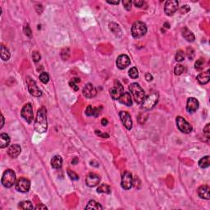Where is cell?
Instances as JSON below:
<instances>
[{
  "mask_svg": "<svg viewBox=\"0 0 210 210\" xmlns=\"http://www.w3.org/2000/svg\"><path fill=\"white\" fill-rule=\"evenodd\" d=\"M48 128L47 111L45 108H40L37 112V116L34 121V129L38 133H44Z\"/></svg>",
  "mask_w": 210,
  "mask_h": 210,
  "instance_id": "6da1fadb",
  "label": "cell"
},
{
  "mask_svg": "<svg viewBox=\"0 0 210 210\" xmlns=\"http://www.w3.org/2000/svg\"><path fill=\"white\" fill-rule=\"evenodd\" d=\"M129 90L132 94L133 99L138 104H142L145 98V93L138 83H131L129 86Z\"/></svg>",
  "mask_w": 210,
  "mask_h": 210,
  "instance_id": "7a4b0ae2",
  "label": "cell"
},
{
  "mask_svg": "<svg viewBox=\"0 0 210 210\" xmlns=\"http://www.w3.org/2000/svg\"><path fill=\"white\" fill-rule=\"evenodd\" d=\"M16 182V173L14 171L8 169L3 174L2 176V184L4 187L10 188L12 187Z\"/></svg>",
  "mask_w": 210,
  "mask_h": 210,
  "instance_id": "3957f363",
  "label": "cell"
},
{
  "mask_svg": "<svg viewBox=\"0 0 210 210\" xmlns=\"http://www.w3.org/2000/svg\"><path fill=\"white\" fill-rule=\"evenodd\" d=\"M147 32L146 25L142 22H136L131 27V34L134 38H140Z\"/></svg>",
  "mask_w": 210,
  "mask_h": 210,
  "instance_id": "277c9868",
  "label": "cell"
},
{
  "mask_svg": "<svg viewBox=\"0 0 210 210\" xmlns=\"http://www.w3.org/2000/svg\"><path fill=\"white\" fill-rule=\"evenodd\" d=\"M158 101V93L154 92L145 97L142 102V108L145 110H150Z\"/></svg>",
  "mask_w": 210,
  "mask_h": 210,
  "instance_id": "5b68a950",
  "label": "cell"
},
{
  "mask_svg": "<svg viewBox=\"0 0 210 210\" xmlns=\"http://www.w3.org/2000/svg\"><path fill=\"white\" fill-rule=\"evenodd\" d=\"M26 83H27L28 90L31 95L34 96V97H40L42 95V92L38 88L37 85L33 79H31L30 76H27L26 77Z\"/></svg>",
  "mask_w": 210,
  "mask_h": 210,
  "instance_id": "8992f818",
  "label": "cell"
},
{
  "mask_svg": "<svg viewBox=\"0 0 210 210\" xmlns=\"http://www.w3.org/2000/svg\"><path fill=\"white\" fill-rule=\"evenodd\" d=\"M134 184V181H133V177L131 173L130 172H125L123 173V175L122 176V187L124 190H130L133 186Z\"/></svg>",
  "mask_w": 210,
  "mask_h": 210,
  "instance_id": "52a82bcc",
  "label": "cell"
},
{
  "mask_svg": "<svg viewBox=\"0 0 210 210\" xmlns=\"http://www.w3.org/2000/svg\"><path fill=\"white\" fill-rule=\"evenodd\" d=\"M22 116L28 123H31L34 118V114H33V108L31 104H26L24 105V107L22 109Z\"/></svg>",
  "mask_w": 210,
  "mask_h": 210,
  "instance_id": "ba28073f",
  "label": "cell"
},
{
  "mask_svg": "<svg viewBox=\"0 0 210 210\" xmlns=\"http://www.w3.org/2000/svg\"><path fill=\"white\" fill-rule=\"evenodd\" d=\"M30 188H31V182L24 177L20 178L16 183V189L19 192L26 193L29 191Z\"/></svg>",
  "mask_w": 210,
  "mask_h": 210,
  "instance_id": "9c48e42d",
  "label": "cell"
},
{
  "mask_svg": "<svg viewBox=\"0 0 210 210\" xmlns=\"http://www.w3.org/2000/svg\"><path fill=\"white\" fill-rule=\"evenodd\" d=\"M176 125L177 127L182 132L188 134V133L191 132L192 127L190 126V124L186 122L182 117H177L176 118Z\"/></svg>",
  "mask_w": 210,
  "mask_h": 210,
  "instance_id": "30bf717a",
  "label": "cell"
},
{
  "mask_svg": "<svg viewBox=\"0 0 210 210\" xmlns=\"http://www.w3.org/2000/svg\"><path fill=\"white\" fill-rule=\"evenodd\" d=\"M122 93H123V86H122V84L118 80H116L113 88H112L110 90V95L113 99L118 100V99H119Z\"/></svg>",
  "mask_w": 210,
  "mask_h": 210,
  "instance_id": "8fae6325",
  "label": "cell"
},
{
  "mask_svg": "<svg viewBox=\"0 0 210 210\" xmlns=\"http://www.w3.org/2000/svg\"><path fill=\"white\" fill-rule=\"evenodd\" d=\"M178 8V2L176 0L167 1L164 7V11L167 16H172Z\"/></svg>",
  "mask_w": 210,
  "mask_h": 210,
  "instance_id": "7c38bea8",
  "label": "cell"
},
{
  "mask_svg": "<svg viewBox=\"0 0 210 210\" xmlns=\"http://www.w3.org/2000/svg\"><path fill=\"white\" fill-rule=\"evenodd\" d=\"M120 118L122 122L123 123L125 127L127 130H130L132 128V120L130 118V115L127 112L122 111L120 112Z\"/></svg>",
  "mask_w": 210,
  "mask_h": 210,
  "instance_id": "4fadbf2b",
  "label": "cell"
},
{
  "mask_svg": "<svg viewBox=\"0 0 210 210\" xmlns=\"http://www.w3.org/2000/svg\"><path fill=\"white\" fill-rule=\"evenodd\" d=\"M82 92H83L84 96L86 97V98H89V99L94 97V96L97 94V90H96V88L93 86L92 84L90 83L86 84V85L85 86Z\"/></svg>",
  "mask_w": 210,
  "mask_h": 210,
  "instance_id": "5bb4252c",
  "label": "cell"
},
{
  "mask_svg": "<svg viewBox=\"0 0 210 210\" xmlns=\"http://www.w3.org/2000/svg\"><path fill=\"white\" fill-rule=\"evenodd\" d=\"M130 60L129 58V57L126 54H122V55L118 56V59H117V66L119 69H125L127 68L128 66L130 65Z\"/></svg>",
  "mask_w": 210,
  "mask_h": 210,
  "instance_id": "9a60e30c",
  "label": "cell"
},
{
  "mask_svg": "<svg viewBox=\"0 0 210 210\" xmlns=\"http://www.w3.org/2000/svg\"><path fill=\"white\" fill-rule=\"evenodd\" d=\"M86 185L90 187H94L100 182V177L95 173H90L86 180Z\"/></svg>",
  "mask_w": 210,
  "mask_h": 210,
  "instance_id": "2e32d148",
  "label": "cell"
},
{
  "mask_svg": "<svg viewBox=\"0 0 210 210\" xmlns=\"http://www.w3.org/2000/svg\"><path fill=\"white\" fill-rule=\"evenodd\" d=\"M199 108V101L195 98H189L186 104V110L189 112H195Z\"/></svg>",
  "mask_w": 210,
  "mask_h": 210,
  "instance_id": "e0dca14e",
  "label": "cell"
},
{
  "mask_svg": "<svg viewBox=\"0 0 210 210\" xmlns=\"http://www.w3.org/2000/svg\"><path fill=\"white\" fill-rule=\"evenodd\" d=\"M210 188L208 185H201L198 189V195L201 199L204 200H209L210 199Z\"/></svg>",
  "mask_w": 210,
  "mask_h": 210,
  "instance_id": "ac0fdd59",
  "label": "cell"
},
{
  "mask_svg": "<svg viewBox=\"0 0 210 210\" xmlns=\"http://www.w3.org/2000/svg\"><path fill=\"white\" fill-rule=\"evenodd\" d=\"M118 100H119V102L121 104H122L124 105H127V106H131L132 105V99H131V95H130L129 92L122 93Z\"/></svg>",
  "mask_w": 210,
  "mask_h": 210,
  "instance_id": "d6986e66",
  "label": "cell"
},
{
  "mask_svg": "<svg viewBox=\"0 0 210 210\" xmlns=\"http://www.w3.org/2000/svg\"><path fill=\"white\" fill-rule=\"evenodd\" d=\"M22 151V148L20 147V145H11L8 150V154L11 158H16L18 157Z\"/></svg>",
  "mask_w": 210,
  "mask_h": 210,
  "instance_id": "ffe728a7",
  "label": "cell"
},
{
  "mask_svg": "<svg viewBox=\"0 0 210 210\" xmlns=\"http://www.w3.org/2000/svg\"><path fill=\"white\" fill-rule=\"evenodd\" d=\"M197 80L201 84V85H205V84L208 83L209 81L210 76H209V70H208L205 72H202L200 74H199L196 77Z\"/></svg>",
  "mask_w": 210,
  "mask_h": 210,
  "instance_id": "44dd1931",
  "label": "cell"
},
{
  "mask_svg": "<svg viewBox=\"0 0 210 210\" xmlns=\"http://www.w3.org/2000/svg\"><path fill=\"white\" fill-rule=\"evenodd\" d=\"M51 165H52V168H54V169L61 168V167H62V157L59 156V155L54 156V157L52 158V160H51Z\"/></svg>",
  "mask_w": 210,
  "mask_h": 210,
  "instance_id": "7402d4cb",
  "label": "cell"
},
{
  "mask_svg": "<svg viewBox=\"0 0 210 210\" xmlns=\"http://www.w3.org/2000/svg\"><path fill=\"white\" fill-rule=\"evenodd\" d=\"M10 143V137L6 133H3L0 135V148H3L8 146Z\"/></svg>",
  "mask_w": 210,
  "mask_h": 210,
  "instance_id": "603a6c76",
  "label": "cell"
},
{
  "mask_svg": "<svg viewBox=\"0 0 210 210\" xmlns=\"http://www.w3.org/2000/svg\"><path fill=\"white\" fill-rule=\"evenodd\" d=\"M182 35L188 42H193L195 40V35L188 28L185 27L182 30Z\"/></svg>",
  "mask_w": 210,
  "mask_h": 210,
  "instance_id": "cb8c5ba5",
  "label": "cell"
},
{
  "mask_svg": "<svg viewBox=\"0 0 210 210\" xmlns=\"http://www.w3.org/2000/svg\"><path fill=\"white\" fill-rule=\"evenodd\" d=\"M101 109V108H100ZM100 109L98 108H93L91 105H89L86 110V114L87 116H95L98 117L100 113Z\"/></svg>",
  "mask_w": 210,
  "mask_h": 210,
  "instance_id": "d4e9b609",
  "label": "cell"
},
{
  "mask_svg": "<svg viewBox=\"0 0 210 210\" xmlns=\"http://www.w3.org/2000/svg\"><path fill=\"white\" fill-rule=\"evenodd\" d=\"M86 209H103V207L96 201L90 200L86 206Z\"/></svg>",
  "mask_w": 210,
  "mask_h": 210,
  "instance_id": "484cf974",
  "label": "cell"
},
{
  "mask_svg": "<svg viewBox=\"0 0 210 210\" xmlns=\"http://www.w3.org/2000/svg\"><path fill=\"white\" fill-rule=\"evenodd\" d=\"M1 58L3 61H8L10 58V52L4 45H1Z\"/></svg>",
  "mask_w": 210,
  "mask_h": 210,
  "instance_id": "4316f807",
  "label": "cell"
},
{
  "mask_svg": "<svg viewBox=\"0 0 210 210\" xmlns=\"http://www.w3.org/2000/svg\"><path fill=\"white\" fill-rule=\"evenodd\" d=\"M210 164L209 156H205V157L202 158L199 161V166L201 168H207Z\"/></svg>",
  "mask_w": 210,
  "mask_h": 210,
  "instance_id": "83f0119b",
  "label": "cell"
},
{
  "mask_svg": "<svg viewBox=\"0 0 210 210\" xmlns=\"http://www.w3.org/2000/svg\"><path fill=\"white\" fill-rule=\"evenodd\" d=\"M18 208L21 209H33L34 208L31 202L29 200L22 201L21 203H19Z\"/></svg>",
  "mask_w": 210,
  "mask_h": 210,
  "instance_id": "f1b7e54d",
  "label": "cell"
},
{
  "mask_svg": "<svg viewBox=\"0 0 210 210\" xmlns=\"http://www.w3.org/2000/svg\"><path fill=\"white\" fill-rule=\"evenodd\" d=\"M97 192L98 193H105V194H110L111 193V189L106 184H102L101 185H99L98 189H97Z\"/></svg>",
  "mask_w": 210,
  "mask_h": 210,
  "instance_id": "f546056e",
  "label": "cell"
},
{
  "mask_svg": "<svg viewBox=\"0 0 210 210\" xmlns=\"http://www.w3.org/2000/svg\"><path fill=\"white\" fill-rule=\"evenodd\" d=\"M80 78H73V79L69 82V85H70V86H71V88L75 90V91H77V90H79V87H78L77 86V83L78 82H80Z\"/></svg>",
  "mask_w": 210,
  "mask_h": 210,
  "instance_id": "4dcf8cb0",
  "label": "cell"
},
{
  "mask_svg": "<svg viewBox=\"0 0 210 210\" xmlns=\"http://www.w3.org/2000/svg\"><path fill=\"white\" fill-rule=\"evenodd\" d=\"M129 76H130V78H132V79H136V78H138V76H139V71H138V70H137V68H131L129 70Z\"/></svg>",
  "mask_w": 210,
  "mask_h": 210,
  "instance_id": "1f68e13d",
  "label": "cell"
},
{
  "mask_svg": "<svg viewBox=\"0 0 210 210\" xmlns=\"http://www.w3.org/2000/svg\"><path fill=\"white\" fill-rule=\"evenodd\" d=\"M175 59H176V62H182L185 59V53L182 50H179L177 51L176 53V57H175Z\"/></svg>",
  "mask_w": 210,
  "mask_h": 210,
  "instance_id": "d6a6232c",
  "label": "cell"
},
{
  "mask_svg": "<svg viewBox=\"0 0 210 210\" xmlns=\"http://www.w3.org/2000/svg\"><path fill=\"white\" fill-rule=\"evenodd\" d=\"M204 60L203 58H200L198 59L196 62L195 64V68L197 71H201L203 68H204Z\"/></svg>",
  "mask_w": 210,
  "mask_h": 210,
  "instance_id": "836d02e7",
  "label": "cell"
},
{
  "mask_svg": "<svg viewBox=\"0 0 210 210\" xmlns=\"http://www.w3.org/2000/svg\"><path fill=\"white\" fill-rule=\"evenodd\" d=\"M40 80L43 82L44 84H47L50 80V76L47 72H42L40 75Z\"/></svg>",
  "mask_w": 210,
  "mask_h": 210,
  "instance_id": "e575fe53",
  "label": "cell"
},
{
  "mask_svg": "<svg viewBox=\"0 0 210 210\" xmlns=\"http://www.w3.org/2000/svg\"><path fill=\"white\" fill-rule=\"evenodd\" d=\"M184 70H185V68H184V67H183L182 65H181V64L176 65V67H175V68H174V72H175V75H176V76L182 75L183 72H184Z\"/></svg>",
  "mask_w": 210,
  "mask_h": 210,
  "instance_id": "d590c367",
  "label": "cell"
},
{
  "mask_svg": "<svg viewBox=\"0 0 210 210\" xmlns=\"http://www.w3.org/2000/svg\"><path fill=\"white\" fill-rule=\"evenodd\" d=\"M109 27H110V30H111L114 34H118V31L121 33V31H120V28H119V26L117 25V24H115V23H110V25H109Z\"/></svg>",
  "mask_w": 210,
  "mask_h": 210,
  "instance_id": "8d00e7d4",
  "label": "cell"
},
{
  "mask_svg": "<svg viewBox=\"0 0 210 210\" xmlns=\"http://www.w3.org/2000/svg\"><path fill=\"white\" fill-rule=\"evenodd\" d=\"M68 176H69V177H70L71 180H73V181H76V180L79 179V176H78L76 173L74 172L73 171L68 170Z\"/></svg>",
  "mask_w": 210,
  "mask_h": 210,
  "instance_id": "74e56055",
  "label": "cell"
},
{
  "mask_svg": "<svg viewBox=\"0 0 210 210\" xmlns=\"http://www.w3.org/2000/svg\"><path fill=\"white\" fill-rule=\"evenodd\" d=\"M124 5V8L125 9H127V11H130L131 9V6H132V2L130 1V0H125L122 2Z\"/></svg>",
  "mask_w": 210,
  "mask_h": 210,
  "instance_id": "f35d334b",
  "label": "cell"
},
{
  "mask_svg": "<svg viewBox=\"0 0 210 210\" xmlns=\"http://www.w3.org/2000/svg\"><path fill=\"white\" fill-rule=\"evenodd\" d=\"M32 58L34 60V62H39L40 60V58H41V56H40V54L37 51H34V52H32Z\"/></svg>",
  "mask_w": 210,
  "mask_h": 210,
  "instance_id": "ab89813d",
  "label": "cell"
},
{
  "mask_svg": "<svg viewBox=\"0 0 210 210\" xmlns=\"http://www.w3.org/2000/svg\"><path fill=\"white\" fill-rule=\"evenodd\" d=\"M204 136H206V138H207V139H209V137H210V136H209V124H207V125H206V127H204Z\"/></svg>",
  "mask_w": 210,
  "mask_h": 210,
  "instance_id": "60d3db41",
  "label": "cell"
},
{
  "mask_svg": "<svg viewBox=\"0 0 210 210\" xmlns=\"http://www.w3.org/2000/svg\"><path fill=\"white\" fill-rule=\"evenodd\" d=\"M190 11V8H189L188 5H184V6H182V8H181V9H180V12L182 13H186L187 12H189Z\"/></svg>",
  "mask_w": 210,
  "mask_h": 210,
  "instance_id": "b9f144b4",
  "label": "cell"
},
{
  "mask_svg": "<svg viewBox=\"0 0 210 210\" xmlns=\"http://www.w3.org/2000/svg\"><path fill=\"white\" fill-rule=\"evenodd\" d=\"M133 3L137 8H141L143 6V4H144V1H142V0H136V1L133 2Z\"/></svg>",
  "mask_w": 210,
  "mask_h": 210,
  "instance_id": "7bdbcfd3",
  "label": "cell"
},
{
  "mask_svg": "<svg viewBox=\"0 0 210 210\" xmlns=\"http://www.w3.org/2000/svg\"><path fill=\"white\" fill-rule=\"evenodd\" d=\"M24 31H25V34L26 35H28L29 37H31V31L30 27H29V26H26L25 27H24Z\"/></svg>",
  "mask_w": 210,
  "mask_h": 210,
  "instance_id": "ee69618b",
  "label": "cell"
},
{
  "mask_svg": "<svg viewBox=\"0 0 210 210\" xmlns=\"http://www.w3.org/2000/svg\"><path fill=\"white\" fill-rule=\"evenodd\" d=\"M95 133L98 136L102 137V138H108V137H109L108 134H107V133H101L99 130H95Z\"/></svg>",
  "mask_w": 210,
  "mask_h": 210,
  "instance_id": "f6af8a7d",
  "label": "cell"
},
{
  "mask_svg": "<svg viewBox=\"0 0 210 210\" xmlns=\"http://www.w3.org/2000/svg\"><path fill=\"white\" fill-rule=\"evenodd\" d=\"M35 209H47L48 208L45 206V205H43V204H40V205H38L36 207L34 208Z\"/></svg>",
  "mask_w": 210,
  "mask_h": 210,
  "instance_id": "bcb514c9",
  "label": "cell"
},
{
  "mask_svg": "<svg viewBox=\"0 0 210 210\" xmlns=\"http://www.w3.org/2000/svg\"><path fill=\"white\" fill-rule=\"evenodd\" d=\"M145 78H146L147 81H151L153 80V76L151 74L148 73V74H146V76H145Z\"/></svg>",
  "mask_w": 210,
  "mask_h": 210,
  "instance_id": "7dc6e473",
  "label": "cell"
},
{
  "mask_svg": "<svg viewBox=\"0 0 210 210\" xmlns=\"http://www.w3.org/2000/svg\"><path fill=\"white\" fill-rule=\"evenodd\" d=\"M101 123H102L103 126H107L108 123V122L106 118H103L102 121H101Z\"/></svg>",
  "mask_w": 210,
  "mask_h": 210,
  "instance_id": "c3c4849f",
  "label": "cell"
},
{
  "mask_svg": "<svg viewBox=\"0 0 210 210\" xmlns=\"http://www.w3.org/2000/svg\"><path fill=\"white\" fill-rule=\"evenodd\" d=\"M78 163V158H74V159L71 161V164H74V165H76V164H77Z\"/></svg>",
  "mask_w": 210,
  "mask_h": 210,
  "instance_id": "681fc988",
  "label": "cell"
},
{
  "mask_svg": "<svg viewBox=\"0 0 210 210\" xmlns=\"http://www.w3.org/2000/svg\"><path fill=\"white\" fill-rule=\"evenodd\" d=\"M1 118H2V124H1V127H0V128H2V127H3V124H4V118H3V115L1 116Z\"/></svg>",
  "mask_w": 210,
  "mask_h": 210,
  "instance_id": "f907efd6",
  "label": "cell"
},
{
  "mask_svg": "<svg viewBox=\"0 0 210 210\" xmlns=\"http://www.w3.org/2000/svg\"><path fill=\"white\" fill-rule=\"evenodd\" d=\"M108 3H110V4H118L119 1H116V2H109V1H108Z\"/></svg>",
  "mask_w": 210,
  "mask_h": 210,
  "instance_id": "816d5d0a",
  "label": "cell"
}]
</instances>
